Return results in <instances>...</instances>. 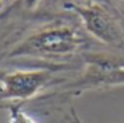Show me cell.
<instances>
[{"instance_id": "cell-1", "label": "cell", "mask_w": 124, "mask_h": 123, "mask_svg": "<svg viewBox=\"0 0 124 123\" xmlns=\"http://www.w3.org/2000/svg\"><path fill=\"white\" fill-rule=\"evenodd\" d=\"M85 44V37L71 26H51L32 34L17 44L11 56L60 58L72 55Z\"/></svg>"}, {"instance_id": "cell-2", "label": "cell", "mask_w": 124, "mask_h": 123, "mask_svg": "<svg viewBox=\"0 0 124 123\" xmlns=\"http://www.w3.org/2000/svg\"><path fill=\"white\" fill-rule=\"evenodd\" d=\"M67 8L79 15L83 26L97 40L111 45L124 44V28L113 11L101 3L67 4Z\"/></svg>"}, {"instance_id": "cell-3", "label": "cell", "mask_w": 124, "mask_h": 123, "mask_svg": "<svg viewBox=\"0 0 124 123\" xmlns=\"http://www.w3.org/2000/svg\"><path fill=\"white\" fill-rule=\"evenodd\" d=\"M124 84V62L116 58L89 55L83 74L67 86L71 91H87Z\"/></svg>"}, {"instance_id": "cell-4", "label": "cell", "mask_w": 124, "mask_h": 123, "mask_svg": "<svg viewBox=\"0 0 124 123\" xmlns=\"http://www.w3.org/2000/svg\"><path fill=\"white\" fill-rule=\"evenodd\" d=\"M52 79V70H19L0 75V99L25 100L35 96Z\"/></svg>"}, {"instance_id": "cell-5", "label": "cell", "mask_w": 124, "mask_h": 123, "mask_svg": "<svg viewBox=\"0 0 124 123\" xmlns=\"http://www.w3.org/2000/svg\"><path fill=\"white\" fill-rule=\"evenodd\" d=\"M11 123H36V122L31 116H28L27 114H24L23 111L15 108L11 115Z\"/></svg>"}, {"instance_id": "cell-6", "label": "cell", "mask_w": 124, "mask_h": 123, "mask_svg": "<svg viewBox=\"0 0 124 123\" xmlns=\"http://www.w3.org/2000/svg\"><path fill=\"white\" fill-rule=\"evenodd\" d=\"M40 1V0H24V5L27 8H33L38 5V3Z\"/></svg>"}, {"instance_id": "cell-7", "label": "cell", "mask_w": 124, "mask_h": 123, "mask_svg": "<svg viewBox=\"0 0 124 123\" xmlns=\"http://www.w3.org/2000/svg\"><path fill=\"white\" fill-rule=\"evenodd\" d=\"M87 3H101V4H109V0H85Z\"/></svg>"}, {"instance_id": "cell-8", "label": "cell", "mask_w": 124, "mask_h": 123, "mask_svg": "<svg viewBox=\"0 0 124 123\" xmlns=\"http://www.w3.org/2000/svg\"><path fill=\"white\" fill-rule=\"evenodd\" d=\"M121 1H124V0H121Z\"/></svg>"}]
</instances>
